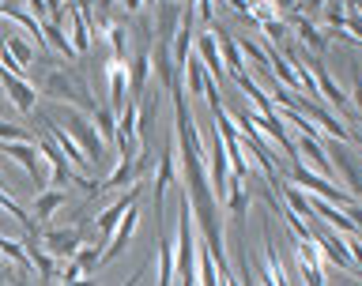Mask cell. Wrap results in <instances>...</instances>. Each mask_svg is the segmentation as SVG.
Returning a JSON list of instances; mask_svg holds the SVG:
<instances>
[{"label": "cell", "instance_id": "6da1fadb", "mask_svg": "<svg viewBox=\"0 0 362 286\" xmlns=\"http://www.w3.org/2000/svg\"><path fill=\"white\" fill-rule=\"evenodd\" d=\"M174 109H177V132H174V143L181 147V189L189 196V208H192V222L200 226L204 234V249L211 253L215 260V271L219 275H230V264H226V234H223V215H219V203L211 196V185H208V169H204V140L197 132V121H192V109L185 102V90L181 83H174Z\"/></svg>", "mask_w": 362, "mask_h": 286}, {"label": "cell", "instance_id": "7a4b0ae2", "mask_svg": "<svg viewBox=\"0 0 362 286\" xmlns=\"http://www.w3.org/2000/svg\"><path fill=\"white\" fill-rule=\"evenodd\" d=\"M42 90H45V98L61 102L64 109H76V113H83V117H90V113L98 109L90 87L79 79V72H72V68H53V72H45Z\"/></svg>", "mask_w": 362, "mask_h": 286}, {"label": "cell", "instance_id": "3957f363", "mask_svg": "<svg viewBox=\"0 0 362 286\" xmlns=\"http://www.w3.org/2000/svg\"><path fill=\"white\" fill-rule=\"evenodd\" d=\"M61 117H64L61 129L72 136V143L83 151L87 162H90V166H102V162H106V147H102V140H98V132H95V124H90V117H83V113H76V109H61Z\"/></svg>", "mask_w": 362, "mask_h": 286}, {"label": "cell", "instance_id": "277c9868", "mask_svg": "<svg viewBox=\"0 0 362 286\" xmlns=\"http://www.w3.org/2000/svg\"><path fill=\"white\" fill-rule=\"evenodd\" d=\"M140 185H129V192H121V196H113L106 208H102L98 215H95V230H98V242H102V249L110 245V237H113V230H117V222H121V215L132 208V203H140Z\"/></svg>", "mask_w": 362, "mask_h": 286}, {"label": "cell", "instance_id": "5b68a950", "mask_svg": "<svg viewBox=\"0 0 362 286\" xmlns=\"http://www.w3.org/2000/svg\"><path fill=\"white\" fill-rule=\"evenodd\" d=\"M177 169H174V136H166V147L158 155V166H155V177H151V211H155V222H163V200H166V189L174 185Z\"/></svg>", "mask_w": 362, "mask_h": 286}, {"label": "cell", "instance_id": "8992f818", "mask_svg": "<svg viewBox=\"0 0 362 286\" xmlns=\"http://www.w3.org/2000/svg\"><path fill=\"white\" fill-rule=\"evenodd\" d=\"M42 249L53 260H72L79 249H83V230L79 226H57V230L42 234Z\"/></svg>", "mask_w": 362, "mask_h": 286}, {"label": "cell", "instance_id": "52a82bcc", "mask_svg": "<svg viewBox=\"0 0 362 286\" xmlns=\"http://www.w3.org/2000/svg\"><path fill=\"white\" fill-rule=\"evenodd\" d=\"M313 245H317V256H321L325 264H336L339 271H358L355 260H351V253H347V242L336 230H317Z\"/></svg>", "mask_w": 362, "mask_h": 286}, {"label": "cell", "instance_id": "ba28073f", "mask_svg": "<svg viewBox=\"0 0 362 286\" xmlns=\"http://www.w3.org/2000/svg\"><path fill=\"white\" fill-rule=\"evenodd\" d=\"M291 106H294V109H298V106H302V109H305V117H310V121H317V124H321V129H325L328 136H332V140H336V143H355V136H351V132L344 129V121H339V117H336V113H328V109L321 106V102H313V98H302V95H298V98H294V102H291Z\"/></svg>", "mask_w": 362, "mask_h": 286}, {"label": "cell", "instance_id": "9c48e42d", "mask_svg": "<svg viewBox=\"0 0 362 286\" xmlns=\"http://www.w3.org/2000/svg\"><path fill=\"white\" fill-rule=\"evenodd\" d=\"M242 117H245L249 124H253V129H257L260 136H264V140L276 143V147H279V151L287 155V158L294 155V140H291L287 124L279 121V113H242Z\"/></svg>", "mask_w": 362, "mask_h": 286}, {"label": "cell", "instance_id": "30bf717a", "mask_svg": "<svg viewBox=\"0 0 362 286\" xmlns=\"http://www.w3.org/2000/svg\"><path fill=\"white\" fill-rule=\"evenodd\" d=\"M19 245H23V253H27V260H30V268H34V275H38V282H42V286H53L57 260L42 249V230L23 234V237H19Z\"/></svg>", "mask_w": 362, "mask_h": 286}, {"label": "cell", "instance_id": "8fae6325", "mask_svg": "<svg viewBox=\"0 0 362 286\" xmlns=\"http://www.w3.org/2000/svg\"><path fill=\"white\" fill-rule=\"evenodd\" d=\"M332 169L344 177L347 196L358 203V200H362V166L355 162V155L347 151V143H336V147H332Z\"/></svg>", "mask_w": 362, "mask_h": 286}, {"label": "cell", "instance_id": "7c38bea8", "mask_svg": "<svg viewBox=\"0 0 362 286\" xmlns=\"http://www.w3.org/2000/svg\"><path fill=\"white\" fill-rule=\"evenodd\" d=\"M305 64H310V76H313V87H317V95H321V98H328V102H332V106H336L339 113H347V117H351V102H347V95H344V90H339V83H336V79L328 76V68H325L321 61H317V56H305Z\"/></svg>", "mask_w": 362, "mask_h": 286}, {"label": "cell", "instance_id": "4fadbf2b", "mask_svg": "<svg viewBox=\"0 0 362 286\" xmlns=\"http://www.w3.org/2000/svg\"><path fill=\"white\" fill-rule=\"evenodd\" d=\"M0 90H4L8 102L16 109H23V113H34V106H38V90L30 87L27 76H11V72L0 68Z\"/></svg>", "mask_w": 362, "mask_h": 286}, {"label": "cell", "instance_id": "5bb4252c", "mask_svg": "<svg viewBox=\"0 0 362 286\" xmlns=\"http://www.w3.org/2000/svg\"><path fill=\"white\" fill-rule=\"evenodd\" d=\"M294 155H302V158H305L302 166L310 169V174H317V177H325V181H332V185H336V169H332V162H328V155H325L321 140L298 136V143H294Z\"/></svg>", "mask_w": 362, "mask_h": 286}, {"label": "cell", "instance_id": "9a60e30c", "mask_svg": "<svg viewBox=\"0 0 362 286\" xmlns=\"http://www.w3.org/2000/svg\"><path fill=\"white\" fill-rule=\"evenodd\" d=\"M87 8H90V4H68V23H72L68 42H72L76 61L90 53V34H95V30H90V19H87Z\"/></svg>", "mask_w": 362, "mask_h": 286}, {"label": "cell", "instance_id": "2e32d148", "mask_svg": "<svg viewBox=\"0 0 362 286\" xmlns=\"http://www.w3.org/2000/svg\"><path fill=\"white\" fill-rule=\"evenodd\" d=\"M0 155H8L11 162H19L23 169H27V177L38 185V192H42V155H38V147L34 143H0Z\"/></svg>", "mask_w": 362, "mask_h": 286}, {"label": "cell", "instance_id": "e0dca14e", "mask_svg": "<svg viewBox=\"0 0 362 286\" xmlns=\"http://www.w3.org/2000/svg\"><path fill=\"white\" fill-rule=\"evenodd\" d=\"M215 45H219V56H223V72L238 79V76H245V56H242V45H238V38L230 30H223V27H215Z\"/></svg>", "mask_w": 362, "mask_h": 286}, {"label": "cell", "instance_id": "ac0fdd59", "mask_svg": "<svg viewBox=\"0 0 362 286\" xmlns=\"http://www.w3.org/2000/svg\"><path fill=\"white\" fill-rule=\"evenodd\" d=\"M106 83H110V102L106 106L113 113H121L124 102H129V68H124L121 61H110L106 64Z\"/></svg>", "mask_w": 362, "mask_h": 286}, {"label": "cell", "instance_id": "d6986e66", "mask_svg": "<svg viewBox=\"0 0 362 286\" xmlns=\"http://www.w3.org/2000/svg\"><path fill=\"white\" fill-rule=\"evenodd\" d=\"M223 203H226V215H234V219H238V234H242L245 230V211H249V181H238V177L226 181Z\"/></svg>", "mask_w": 362, "mask_h": 286}, {"label": "cell", "instance_id": "ffe728a7", "mask_svg": "<svg viewBox=\"0 0 362 286\" xmlns=\"http://www.w3.org/2000/svg\"><path fill=\"white\" fill-rule=\"evenodd\" d=\"M61 208H64V192H61V189H42L38 196H34V203H30V219H34V226L42 230V222H49Z\"/></svg>", "mask_w": 362, "mask_h": 286}, {"label": "cell", "instance_id": "44dd1931", "mask_svg": "<svg viewBox=\"0 0 362 286\" xmlns=\"http://www.w3.org/2000/svg\"><path fill=\"white\" fill-rule=\"evenodd\" d=\"M0 45L8 49V56L16 61L19 72L27 76V64H34V56H38V53H34V45L23 38V34H4V38H0Z\"/></svg>", "mask_w": 362, "mask_h": 286}, {"label": "cell", "instance_id": "7402d4cb", "mask_svg": "<svg viewBox=\"0 0 362 286\" xmlns=\"http://www.w3.org/2000/svg\"><path fill=\"white\" fill-rule=\"evenodd\" d=\"M90 124H95L102 147H117V113H113L110 106H98L95 113H90Z\"/></svg>", "mask_w": 362, "mask_h": 286}, {"label": "cell", "instance_id": "603a6c76", "mask_svg": "<svg viewBox=\"0 0 362 286\" xmlns=\"http://www.w3.org/2000/svg\"><path fill=\"white\" fill-rule=\"evenodd\" d=\"M177 19H181V8L177 4H158V16H155V42H174V30H177Z\"/></svg>", "mask_w": 362, "mask_h": 286}, {"label": "cell", "instance_id": "cb8c5ba5", "mask_svg": "<svg viewBox=\"0 0 362 286\" xmlns=\"http://www.w3.org/2000/svg\"><path fill=\"white\" fill-rule=\"evenodd\" d=\"M102 253H106V249H102V242H90V245L79 249V253L72 256V264L79 268V275H95L98 264H102Z\"/></svg>", "mask_w": 362, "mask_h": 286}, {"label": "cell", "instance_id": "d4e9b609", "mask_svg": "<svg viewBox=\"0 0 362 286\" xmlns=\"http://www.w3.org/2000/svg\"><path fill=\"white\" fill-rule=\"evenodd\" d=\"M0 211H4V215H11V219H16V222L23 226V234H34V230H38V226H34V219H30V211L23 208V203H16V200H11L4 189H0Z\"/></svg>", "mask_w": 362, "mask_h": 286}, {"label": "cell", "instance_id": "484cf974", "mask_svg": "<svg viewBox=\"0 0 362 286\" xmlns=\"http://www.w3.org/2000/svg\"><path fill=\"white\" fill-rule=\"evenodd\" d=\"M181 76H185V87H189V95H200L204 98V79H208V72H204V64H200V56L192 53L185 68H181Z\"/></svg>", "mask_w": 362, "mask_h": 286}, {"label": "cell", "instance_id": "4316f807", "mask_svg": "<svg viewBox=\"0 0 362 286\" xmlns=\"http://www.w3.org/2000/svg\"><path fill=\"white\" fill-rule=\"evenodd\" d=\"M106 42H110V49H113V61H129V27H124V23L117 19L110 27V34H106Z\"/></svg>", "mask_w": 362, "mask_h": 286}, {"label": "cell", "instance_id": "83f0119b", "mask_svg": "<svg viewBox=\"0 0 362 286\" xmlns=\"http://www.w3.org/2000/svg\"><path fill=\"white\" fill-rule=\"evenodd\" d=\"M0 143H30V132L23 129V124L0 121Z\"/></svg>", "mask_w": 362, "mask_h": 286}, {"label": "cell", "instance_id": "f1b7e54d", "mask_svg": "<svg viewBox=\"0 0 362 286\" xmlns=\"http://www.w3.org/2000/svg\"><path fill=\"white\" fill-rule=\"evenodd\" d=\"M344 19H347V4H325V23L336 30H344Z\"/></svg>", "mask_w": 362, "mask_h": 286}, {"label": "cell", "instance_id": "f546056e", "mask_svg": "<svg viewBox=\"0 0 362 286\" xmlns=\"http://www.w3.org/2000/svg\"><path fill=\"white\" fill-rule=\"evenodd\" d=\"M192 11H197V19L204 23V30L215 23V4H208V0H200V4H192Z\"/></svg>", "mask_w": 362, "mask_h": 286}, {"label": "cell", "instance_id": "4dcf8cb0", "mask_svg": "<svg viewBox=\"0 0 362 286\" xmlns=\"http://www.w3.org/2000/svg\"><path fill=\"white\" fill-rule=\"evenodd\" d=\"M351 95H355V106H358V113H362V72H358V68L351 72Z\"/></svg>", "mask_w": 362, "mask_h": 286}, {"label": "cell", "instance_id": "1f68e13d", "mask_svg": "<svg viewBox=\"0 0 362 286\" xmlns=\"http://www.w3.org/2000/svg\"><path fill=\"white\" fill-rule=\"evenodd\" d=\"M68 286H95V279H90V275H79L76 282H68Z\"/></svg>", "mask_w": 362, "mask_h": 286}, {"label": "cell", "instance_id": "d6a6232c", "mask_svg": "<svg viewBox=\"0 0 362 286\" xmlns=\"http://www.w3.org/2000/svg\"><path fill=\"white\" fill-rule=\"evenodd\" d=\"M144 271H147V264H140V271H136V275L129 279V286H136V282H140V275H144Z\"/></svg>", "mask_w": 362, "mask_h": 286}, {"label": "cell", "instance_id": "836d02e7", "mask_svg": "<svg viewBox=\"0 0 362 286\" xmlns=\"http://www.w3.org/2000/svg\"><path fill=\"white\" fill-rule=\"evenodd\" d=\"M4 279H8V264L0 260V286H4Z\"/></svg>", "mask_w": 362, "mask_h": 286}, {"label": "cell", "instance_id": "e575fe53", "mask_svg": "<svg viewBox=\"0 0 362 286\" xmlns=\"http://www.w3.org/2000/svg\"><path fill=\"white\" fill-rule=\"evenodd\" d=\"M351 8H355V16H362V4H351Z\"/></svg>", "mask_w": 362, "mask_h": 286}, {"label": "cell", "instance_id": "d590c367", "mask_svg": "<svg viewBox=\"0 0 362 286\" xmlns=\"http://www.w3.org/2000/svg\"><path fill=\"white\" fill-rule=\"evenodd\" d=\"M4 8H8V4H0V19H4Z\"/></svg>", "mask_w": 362, "mask_h": 286}, {"label": "cell", "instance_id": "8d00e7d4", "mask_svg": "<svg viewBox=\"0 0 362 286\" xmlns=\"http://www.w3.org/2000/svg\"><path fill=\"white\" fill-rule=\"evenodd\" d=\"M0 185H4V174H0Z\"/></svg>", "mask_w": 362, "mask_h": 286}, {"label": "cell", "instance_id": "74e56055", "mask_svg": "<svg viewBox=\"0 0 362 286\" xmlns=\"http://www.w3.org/2000/svg\"><path fill=\"white\" fill-rule=\"evenodd\" d=\"M61 286H68V282H61Z\"/></svg>", "mask_w": 362, "mask_h": 286}]
</instances>
